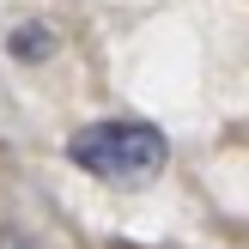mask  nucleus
I'll use <instances>...</instances> for the list:
<instances>
[{"mask_svg": "<svg viewBox=\"0 0 249 249\" xmlns=\"http://www.w3.org/2000/svg\"><path fill=\"white\" fill-rule=\"evenodd\" d=\"M67 158L97 182H122V189H140L164 170L170 146L152 122H134V116H116V122H91L67 140Z\"/></svg>", "mask_w": 249, "mask_h": 249, "instance_id": "f257e3e1", "label": "nucleus"}, {"mask_svg": "<svg viewBox=\"0 0 249 249\" xmlns=\"http://www.w3.org/2000/svg\"><path fill=\"white\" fill-rule=\"evenodd\" d=\"M12 55H49V31H24V36H12Z\"/></svg>", "mask_w": 249, "mask_h": 249, "instance_id": "f03ea898", "label": "nucleus"}]
</instances>
